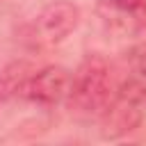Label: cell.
I'll return each instance as SVG.
<instances>
[{"instance_id":"obj_3","label":"cell","mask_w":146,"mask_h":146,"mask_svg":"<svg viewBox=\"0 0 146 146\" xmlns=\"http://www.w3.org/2000/svg\"><path fill=\"white\" fill-rule=\"evenodd\" d=\"M73 84V75L62 66H46L36 73H30L25 82L18 89V96L41 103V105H55L68 98Z\"/></svg>"},{"instance_id":"obj_5","label":"cell","mask_w":146,"mask_h":146,"mask_svg":"<svg viewBox=\"0 0 146 146\" xmlns=\"http://www.w3.org/2000/svg\"><path fill=\"white\" fill-rule=\"evenodd\" d=\"M144 68H146V64H144Z\"/></svg>"},{"instance_id":"obj_4","label":"cell","mask_w":146,"mask_h":146,"mask_svg":"<svg viewBox=\"0 0 146 146\" xmlns=\"http://www.w3.org/2000/svg\"><path fill=\"white\" fill-rule=\"evenodd\" d=\"M103 21L121 32H132L146 25V0H98Z\"/></svg>"},{"instance_id":"obj_1","label":"cell","mask_w":146,"mask_h":146,"mask_svg":"<svg viewBox=\"0 0 146 146\" xmlns=\"http://www.w3.org/2000/svg\"><path fill=\"white\" fill-rule=\"evenodd\" d=\"M68 98L84 112H100L110 98V73L100 57H89L73 73Z\"/></svg>"},{"instance_id":"obj_2","label":"cell","mask_w":146,"mask_h":146,"mask_svg":"<svg viewBox=\"0 0 146 146\" xmlns=\"http://www.w3.org/2000/svg\"><path fill=\"white\" fill-rule=\"evenodd\" d=\"M78 21H80L78 5L68 0H55L39 11V16L32 23V32L36 43L57 46L78 27Z\"/></svg>"}]
</instances>
